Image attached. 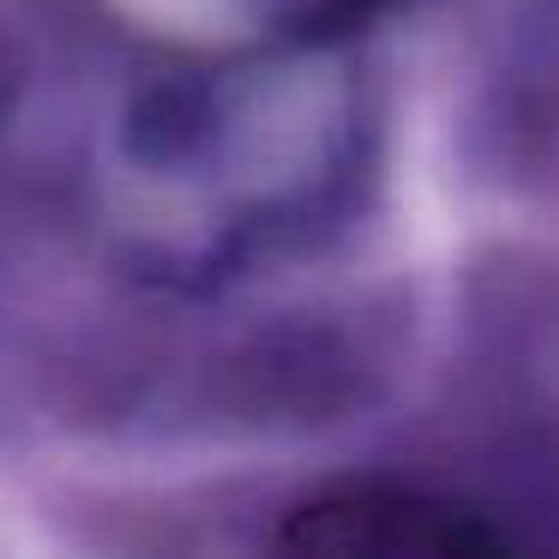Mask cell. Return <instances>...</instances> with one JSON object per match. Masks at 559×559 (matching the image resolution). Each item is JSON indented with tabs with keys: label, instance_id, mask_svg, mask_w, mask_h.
<instances>
[{
	"label": "cell",
	"instance_id": "obj_1",
	"mask_svg": "<svg viewBox=\"0 0 559 559\" xmlns=\"http://www.w3.org/2000/svg\"><path fill=\"white\" fill-rule=\"evenodd\" d=\"M301 554H397V559H506L518 535L463 499H439L427 487L349 481L301 499L277 535Z\"/></svg>",
	"mask_w": 559,
	"mask_h": 559
}]
</instances>
